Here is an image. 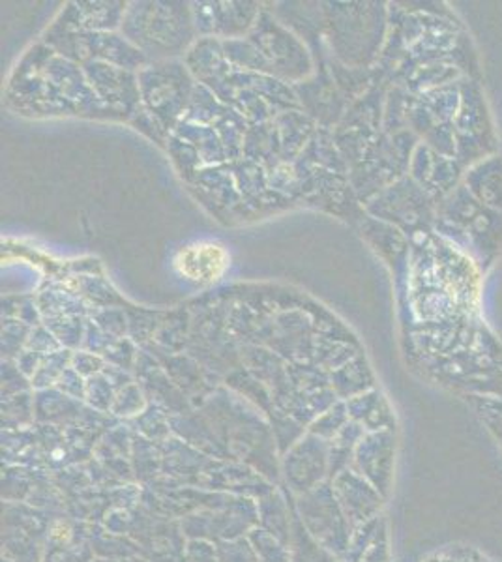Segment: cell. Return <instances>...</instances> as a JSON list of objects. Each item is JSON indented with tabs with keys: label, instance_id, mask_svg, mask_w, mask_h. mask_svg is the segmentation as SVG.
Masks as SVG:
<instances>
[{
	"label": "cell",
	"instance_id": "cell-1",
	"mask_svg": "<svg viewBox=\"0 0 502 562\" xmlns=\"http://www.w3.org/2000/svg\"><path fill=\"white\" fill-rule=\"evenodd\" d=\"M227 251L217 244H196L177 256L178 272L193 281H214L227 267Z\"/></svg>",
	"mask_w": 502,
	"mask_h": 562
},
{
	"label": "cell",
	"instance_id": "cell-2",
	"mask_svg": "<svg viewBox=\"0 0 502 562\" xmlns=\"http://www.w3.org/2000/svg\"><path fill=\"white\" fill-rule=\"evenodd\" d=\"M53 538L58 540V542H64V540L70 538V530H68V527H64V524H57L55 529H53Z\"/></svg>",
	"mask_w": 502,
	"mask_h": 562
}]
</instances>
